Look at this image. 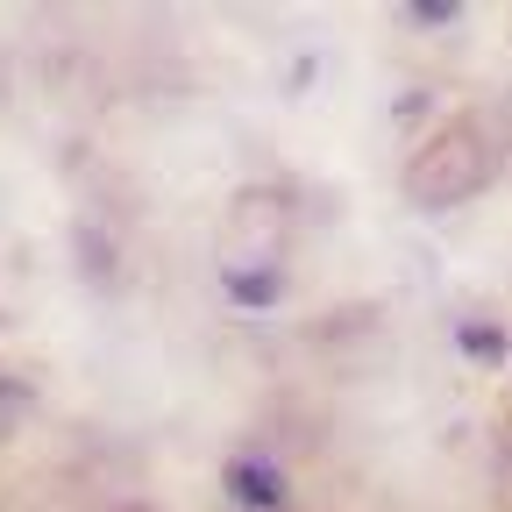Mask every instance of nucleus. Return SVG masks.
Masks as SVG:
<instances>
[{
    "label": "nucleus",
    "instance_id": "7ed1b4c3",
    "mask_svg": "<svg viewBox=\"0 0 512 512\" xmlns=\"http://www.w3.org/2000/svg\"><path fill=\"white\" fill-rule=\"evenodd\" d=\"M228 292L235 299H278V271H256V278L249 271H228Z\"/></svg>",
    "mask_w": 512,
    "mask_h": 512
},
{
    "label": "nucleus",
    "instance_id": "f03ea898",
    "mask_svg": "<svg viewBox=\"0 0 512 512\" xmlns=\"http://www.w3.org/2000/svg\"><path fill=\"white\" fill-rule=\"evenodd\" d=\"M228 484H235L242 505H278V470H271V463H235Z\"/></svg>",
    "mask_w": 512,
    "mask_h": 512
},
{
    "label": "nucleus",
    "instance_id": "f257e3e1",
    "mask_svg": "<svg viewBox=\"0 0 512 512\" xmlns=\"http://www.w3.org/2000/svg\"><path fill=\"white\" fill-rule=\"evenodd\" d=\"M484 178H491V136L477 121H456V128H441V136L413 157L406 192L420 207H456V200H470Z\"/></svg>",
    "mask_w": 512,
    "mask_h": 512
},
{
    "label": "nucleus",
    "instance_id": "20e7f679",
    "mask_svg": "<svg viewBox=\"0 0 512 512\" xmlns=\"http://www.w3.org/2000/svg\"><path fill=\"white\" fill-rule=\"evenodd\" d=\"M29 406V392H22V384H0V434H8V420Z\"/></svg>",
    "mask_w": 512,
    "mask_h": 512
}]
</instances>
